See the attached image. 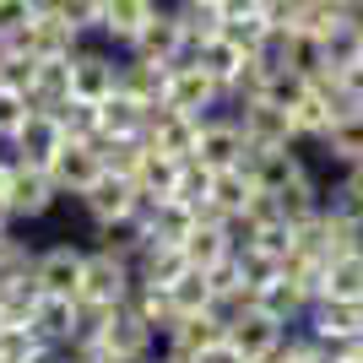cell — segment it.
I'll return each mask as SVG.
<instances>
[{
    "mask_svg": "<svg viewBox=\"0 0 363 363\" xmlns=\"http://www.w3.org/2000/svg\"><path fill=\"white\" fill-rule=\"evenodd\" d=\"M136 293V266L130 255H114L104 244H87V266H82V288H76V303L87 309H120Z\"/></svg>",
    "mask_w": 363,
    "mask_h": 363,
    "instance_id": "cell-1",
    "label": "cell"
},
{
    "mask_svg": "<svg viewBox=\"0 0 363 363\" xmlns=\"http://www.w3.org/2000/svg\"><path fill=\"white\" fill-rule=\"evenodd\" d=\"M114 92H120V49L87 38V44L71 55V98L104 104V98H114Z\"/></svg>",
    "mask_w": 363,
    "mask_h": 363,
    "instance_id": "cell-2",
    "label": "cell"
},
{
    "mask_svg": "<svg viewBox=\"0 0 363 363\" xmlns=\"http://www.w3.org/2000/svg\"><path fill=\"white\" fill-rule=\"evenodd\" d=\"M163 108H179V114H190V120H212V114H223V108H228V92L217 87L196 60H190V65H174V71H168Z\"/></svg>",
    "mask_w": 363,
    "mask_h": 363,
    "instance_id": "cell-3",
    "label": "cell"
},
{
    "mask_svg": "<svg viewBox=\"0 0 363 363\" xmlns=\"http://www.w3.org/2000/svg\"><path fill=\"white\" fill-rule=\"evenodd\" d=\"M92 342H98L104 352H114L120 363H147L152 352L163 347V342H157V336L141 325V315L130 309V303H120V309H104V315H98V336H92Z\"/></svg>",
    "mask_w": 363,
    "mask_h": 363,
    "instance_id": "cell-4",
    "label": "cell"
},
{
    "mask_svg": "<svg viewBox=\"0 0 363 363\" xmlns=\"http://www.w3.org/2000/svg\"><path fill=\"white\" fill-rule=\"evenodd\" d=\"M82 266H87V244L76 239H60V244H44L33 255V282L44 298H76L82 288Z\"/></svg>",
    "mask_w": 363,
    "mask_h": 363,
    "instance_id": "cell-5",
    "label": "cell"
},
{
    "mask_svg": "<svg viewBox=\"0 0 363 363\" xmlns=\"http://www.w3.org/2000/svg\"><path fill=\"white\" fill-rule=\"evenodd\" d=\"M82 320H87V303H76V298H33L28 309V331L38 336V347H60L71 352L76 347V336H82Z\"/></svg>",
    "mask_w": 363,
    "mask_h": 363,
    "instance_id": "cell-6",
    "label": "cell"
},
{
    "mask_svg": "<svg viewBox=\"0 0 363 363\" xmlns=\"http://www.w3.org/2000/svg\"><path fill=\"white\" fill-rule=\"evenodd\" d=\"M125 55H130V60H147V65H190L196 60V55L184 49V33H179L174 6H157V16L136 33V44L125 49Z\"/></svg>",
    "mask_w": 363,
    "mask_h": 363,
    "instance_id": "cell-7",
    "label": "cell"
},
{
    "mask_svg": "<svg viewBox=\"0 0 363 363\" xmlns=\"http://www.w3.org/2000/svg\"><path fill=\"white\" fill-rule=\"evenodd\" d=\"M190 163H201L206 174H228V168L244 163V130L233 125V114H212V120H201V136H196V152H190Z\"/></svg>",
    "mask_w": 363,
    "mask_h": 363,
    "instance_id": "cell-8",
    "label": "cell"
},
{
    "mask_svg": "<svg viewBox=\"0 0 363 363\" xmlns=\"http://www.w3.org/2000/svg\"><path fill=\"white\" fill-rule=\"evenodd\" d=\"M223 342L239 352L244 363H272L277 352H282V342H288V325H277V320L260 315V309H244V315L223 331Z\"/></svg>",
    "mask_w": 363,
    "mask_h": 363,
    "instance_id": "cell-9",
    "label": "cell"
},
{
    "mask_svg": "<svg viewBox=\"0 0 363 363\" xmlns=\"http://www.w3.org/2000/svg\"><path fill=\"white\" fill-rule=\"evenodd\" d=\"M60 147H65V130L55 125V114H49V108H33L28 120H22V130L6 141V152H11L16 168H49Z\"/></svg>",
    "mask_w": 363,
    "mask_h": 363,
    "instance_id": "cell-10",
    "label": "cell"
},
{
    "mask_svg": "<svg viewBox=\"0 0 363 363\" xmlns=\"http://www.w3.org/2000/svg\"><path fill=\"white\" fill-rule=\"evenodd\" d=\"M76 206H82V217H87L92 233H98V228H114V223H130L136 184H130V179H114V174H104V179H92L87 190L76 196Z\"/></svg>",
    "mask_w": 363,
    "mask_h": 363,
    "instance_id": "cell-11",
    "label": "cell"
},
{
    "mask_svg": "<svg viewBox=\"0 0 363 363\" xmlns=\"http://www.w3.org/2000/svg\"><path fill=\"white\" fill-rule=\"evenodd\" d=\"M60 190H55V179H49L44 168H16V179H11V196H6V212H11L16 228H28V223H44L55 206H60Z\"/></svg>",
    "mask_w": 363,
    "mask_h": 363,
    "instance_id": "cell-12",
    "label": "cell"
},
{
    "mask_svg": "<svg viewBox=\"0 0 363 363\" xmlns=\"http://www.w3.org/2000/svg\"><path fill=\"white\" fill-rule=\"evenodd\" d=\"M44 174L55 179V190H60L65 201H76L92 179H104V157H98V141H65Z\"/></svg>",
    "mask_w": 363,
    "mask_h": 363,
    "instance_id": "cell-13",
    "label": "cell"
},
{
    "mask_svg": "<svg viewBox=\"0 0 363 363\" xmlns=\"http://www.w3.org/2000/svg\"><path fill=\"white\" fill-rule=\"evenodd\" d=\"M233 125L244 130V157L250 152H272V147H293V130H288V114L272 104H228Z\"/></svg>",
    "mask_w": 363,
    "mask_h": 363,
    "instance_id": "cell-14",
    "label": "cell"
},
{
    "mask_svg": "<svg viewBox=\"0 0 363 363\" xmlns=\"http://www.w3.org/2000/svg\"><path fill=\"white\" fill-rule=\"evenodd\" d=\"M16 44L28 49L33 60H71V55H76L82 44H87V38H82V33H76L60 11H49V6H44V11H38V16L28 22V33H22Z\"/></svg>",
    "mask_w": 363,
    "mask_h": 363,
    "instance_id": "cell-15",
    "label": "cell"
},
{
    "mask_svg": "<svg viewBox=\"0 0 363 363\" xmlns=\"http://www.w3.org/2000/svg\"><path fill=\"white\" fill-rule=\"evenodd\" d=\"M152 16H157V0H104V22H98V44L108 49H130L136 44V33L147 28Z\"/></svg>",
    "mask_w": 363,
    "mask_h": 363,
    "instance_id": "cell-16",
    "label": "cell"
},
{
    "mask_svg": "<svg viewBox=\"0 0 363 363\" xmlns=\"http://www.w3.org/2000/svg\"><path fill=\"white\" fill-rule=\"evenodd\" d=\"M196 136H201V120H190V114H179V108H152L147 120V136H141V147L152 152H168V157H190L196 152Z\"/></svg>",
    "mask_w": 363,
    "mask_h": 363,
    "instance_id": "cell-17",
    "label": "cell"
},
{
    "mask_svg": "<svg viewBox=\"0 0 363 363\" xmlns=\"http://www.w3.org/2000/svg\"><path fill=\"white\" fill-rule=\"evenodd\" d=\"M130 266H136L141 288H174V282L190 272V260H184L179 244H157V239H141V250L130 255Z\"/></svg>",
    "mask_w": 363,
    "mask_h": 363,
    "instance_id": "cell-18",
    "label": "cell"
},
{
    "mask_svg": "<svg viewBox=\"0 0 363 363\" xmlns=\"http://www.w3.org/2000/svg\"><path fill=\"white\" fill-rule=\"evenodd\" d=\"M147 120H152L147 104L114 92V98L98 104V141H141V136H147Z\"/></svg>",
    "mask_w": 363,
    "mask_h": 363,
    "instance_id": "cell-19",
    "label": "cell"
},
{
    "mask_svg": "<svg viewBox=\"0 0 363 363\" xmlns=\"http://www.w3.org/2000/svg\"><path fill=\"white\" fill-rule=\"evenodd\" d=\"M309 303H315V298H309L298 282H288V277H272L266 288H255V309H260V315H272L277 325H288V331H298V325H303Z\"/></svg>",
    "mask_w": 363,
    "mask_h": 363,
    "instance_id": "cell-20",
    "label": "cell"
},
{
    "mask_svg": "<svg viewBox=\"0 0 363 363\" xmlns=\"http://www.w3.org/2000/svg\"><path fill=\"white\" fill-rule=\"evenodd\" d=\"M315 147H320L325 163H336V174H347L352 163H363V108H347V114H342Z\"/></svg>",
    "mask_w": 363,
    "mask_h": 363,
    "instance_id": "cell-21",
    "label": "cell"
},
{
    "mask_svg": "<svg viewBox=\"0 0 363 363\" xmlns=\"http://www.w3.org/2000/svg\"><path fill=\"white\" fill-rule=\"evenodd\" d=\"M272 201H277V212L298 228V223H309V217H320V206H325V179H320L315 168H303L298 179H288Z\"/></svg>",
    "mask_w": 363,
    "mask_h": 363,
    "instance_id": "cell-22",
    "label": "cell"
},
{
    "mask_svg": "<svg viewBox=\"0 0 363 363\" xmlns=\"http://www.w3.org/2000/svg\"><path fill=\"white\" fill-rule=\"evenodd\" d=\"M196 223H201L196 206H184V201L163 196V201H152V212H147V223H141V233H147V239H157V244H184L190 233H196Z\"/></svg>",
    "mask_w": 363,
    "mask_h": 363,
    "instance_id": "cell-23",
    "label": "cell"
},
{
    "mask_svg": "<svg viewBox=\"0 0 363 363\" xmlns=\"http://www.w3.org/2000/svg\"><path fill=\"white\" fill-rule=\"evenodd\" d=\"M320 298L363 303V250H352V255H331L325 266H320Z\"/></svg>",
    "mask_w": 363,
    "mask_h": 363,
    "instance_id": "cell-24",
    "label": "cell"
},
{
    "mask_svg": "<svg viewBox=\"0 0 363 363\" xmlns=\"http://www.w3.org/2000/svg\"><path fill=\"white\" fill-rule=\"evenodd\" d=\"M179 250H184V260H190L196 272H217L223 260H233V244H228V233H223V223H217V217H201L196 233H190Z\"/></svg>",
    "mask_w": 363,
    "mask_h": 363,
    "instance_id": "cell-25",
    "label": "cell"
},
{
    "mask_svg": "<svg viewBox=\"0 0 363 363\" xmlns=\"http://www.w3.org/2000/svg\"><path fill=\"white\" fill-rule=\"evenodd\" d=\"M168 6L179 16V33H184V49H190V55L223 33V6H212V0H168Z\"/></svg>",
    "mask_w": 363,
    "mask_h": 363,
    "instance_id": "cell-26",
    "label": "cell"
},
{
    "mask_svg": "<svg viewBox=\"0 0 363 363\" xmlns=\"http://www.w3.org/2000/svg\"><path fill=\"white\" fill-rule=\"evenodd\" d=\"M168 71H174V65H147V60L120 55V92L136 98V104H147V108H157L163 104V87H168Z\"/></svg>",
    "mask_w": 363,
    "mask_h": 363,
    "instance_id": "cell-27",
    "label": "cell"
},
{
    "mask_svg": "<svg viewBox=\"0 0 363 363\" xmlns=\"http://www.w3.org/2000/svg\"><path fill=\"white\" fill-rule=\"evenodd\" d=\"M255 179L244 168H228V174H212V196H206V217H239L250 201H255Z\"/></svg>",
    "mask_w": 363,
    "mask_h": 363,
    "instance_id": "cell-28",
    "label": "cell"
},
{
    "mask_svg": "<svg viewBox=\"0 0 363 363\" xmlns=\"http://www.w3.org/2000/svg\"><path fill=\"white\" fill-rule=\"evenodd\" d=\"M196 65H201L206 76H212V82H217L223 92H233V82H239V71L250 65V55H244V49L233 44V38H223V33H217L212 44H201V49H196Z\"/></svg>",
    "mask_w": 363,
    "mask_h": 363,
    "instance_id": "cell-29",
    "label": "cell"
},
{
    "mask_svg": "<svg viewBox=\"0 0 363 363\" xmlns=\"http://www.w3.org/2000/svg\"><path fill=\"white\" fill-rule=\"evenodd\" d=\"M223 342V320L206 309V315H184L174 331H168V342L163 347L168 352H179V358H196V352H206V347H217Z\"/></svg>",
    "mask_w": 363,
    "mask_h": 363,
    "instance_id": "cell-30",
    "label": "cell"
},
{
    "mask_svg": "<svg viewBox=\"0 0 363 363\" xmlns=\"http://www.w3.org/2000/svg\"><path fill=\"white\" fill-rule=\"evenodd\" d=\"M71 98V60H33L28 76V104L33 108H55Z\"/></svg>",
    "mask_w": 363,
    "mask_h": 363,
    "instance_id": "cell-31",
    "label": "cell"
},
{
    "mask_svg": "<svg viewBox=\"0 0 363 363\" xmlns=\"http://www.w3.org/2000/svg\"><path fill=\"white\" fill-rule=\"evenodd\" d=\"M184 163H190V157H168V152H152V147H147L130 184H136L141 196H157V201H163V196H174V184H179V168H184Z\"/></svg>",
    "mask_w": 363,
    "mask_h": 363,
    "instance_id": "cell-32",
    "label": "cell"
},
{
    "mask_svg": "<svg viewBox=\"0 0 363 363\" xmlns=\"http://www.w3.org/2000/svg\"><path fill=\"white\" fill-rule=\"evenodd\" d=\"M130 309L141 315V325H147L157 342H168V331L179 325V309H174L168 288H141V282H136V293H130Z\"/></svg>",
    "mask_w": 363,
    "mask_h": 363,
    "instance_id": "cell-33",
    "label": "cell"
},
{
    "mask_svg": "<svg viewBox=\"0 0 363 363\" xmlns=\"http://www.w3.org/2000/svg\"><path fill=\"white\" fill-rule=\"evenodd\" d=\"M49 114H55V125L65 130V141H98V104L65 98V104H55Z\"/></svg>",
    "mask_w": 363,
    "mask_h": 363,
    "instance_id": "cell-34",
    "label": "cell"
},
{
    "mask_svg": "<svg viewBox=\"0 0 363 363\" xmlns=\"http://www.w3.org/2000/svg\"><path fill=\"white\" fill-rule=\"evenodd\" d=\"M168 298H174V309H179V320H184V315H206V309H212V277L190 266V272H184L179 282L168 288Z\"/></svg>",
    "mask_w": 363,
    "mask_h": 363,
    "instance_id": "cell-35",
    "label": "cell"
},
{
    "mask_svg": "<svg viewBox=\"0 0 363 363\" xmlns=\"http://www.w3.org/2000/svg\"><path fill=\"white\" fill-rule=\"evenodd\" d=\"M141 141H98V157H104V174H114V179H136L141 168Z\"/></svg>",
    "mask_w": 363,
    "mask_h": 363,
    "instance_id": "cell-36",
    "label": "cell"
},
{
    "mask_svg": "<svg viewBox=\"0 0 363 363\" xmlns=\"http://www.w3.org/2000/svg\"><path fill=\"white\" fill-rule=\"evenodd\" d=\"M49 11H60L82 38H98V22H104V0H44Z\"/></svg>",
    "mask_w": 363,
    "mask_h": 363,
    "instance_id": "cell-37",
    "label": "cell"
},
{
    "mask_svg": "<svg viewBox=\"0 0 363 363\" xmlns=\"http://www.w3.org/2000/svg\"><path fill=\"white\" fill-rule=\"evenodd\" d=\"M206 196H212V174H206L201 163H184L179 184H174V201H184V206H196V212L206 217Z\"/></svg>",
    "mask_w": 363,
    "mask_h": 363,
    "instance_id": "cell-38",
    "label": "cell"
},
{
    "mask_svg": "<svg viewBox=\"0 0 363 363\" xmlns=\"http://www.w3.org/2000/svg\"><path fill=\"white\" fill-rule=\"evenodd\" d=\"M33 114V104H28V92L22 87H6L0 82V141H11L16 130H22V120Z\"/></svg>",
    "mask_w": 363,
    "mask_h": 363,
    "instance_id": "cell-39",
    "label": "cell"
},
{
    "mask_svg": "<svg viewBox=\"0 0 363 363\" xmlns=\"http://www.w3.org/2000/svg\"><path fill=\"white\" fill-rule=\"evenodd\" d=\"M38 11H44V0H0V38H22Z\"/></svg>",
    "mask_w": 363,
    "mask_h": 363,
    "instance_id": "cell-40",
    "label": "cell"
},
{
    "mask_svg": "<svg viewBox=\"0 0 363 363\" xmlns=\"http://www.w3.org/2000/svg\"><path fill=\"white\" fill-rule=\"evenodd\" d=\"M336 92H342L347 108H363V60H352V65L336 71Z\"/></svg>",
    "mask_w": 363,
    "mask_h": 363,
    "instance_id": "cell-41",
    "label": "cell"
},
{
    "mask_svg": "<svg viewBox=\"0 0 363 363\" xmlns=\"http://www.w3.org/2000/svg\"><path fill=\"white\" fill-rule=\"evenodd\" d=\"M190 363H244V358H239V352H233V347H228V342H217V347L196 352V358H190Z\"/></svg>",
    "mask_w": 363,
    "mask_h": 363,
    "instance_id": "cell-42",
    "label": "cell"
},
{
    "mask_svg": "<svg viewBox=\"0 0 363 363\" xmlns=\"http://www.w3.org/2000/svg\"><path fill=\"white\" fill-rule=\"evenodd\" d=\"M11 179H16V163H11V152L0 147V212H6V196H11Z\"/></svg>",
    "mask_w": 363,
    "mask_h": 363,
    "instance_id": "cell-43",
    "label": "cell"
},
{
    "mask_svg": "<svg viewBox=\"0 0 363 363\" xmlns=\"http://www.w3.org/2000/svg\"><path fill=\"white\" fill-rule=\"evenodd\" d=\"M342 184H347V190H352V201L363 206V163H352L347 174H342Z\"/></svg>",
    "mask_w": 363,
    "mask_h": 363,
    "instance_id": "cell-44",
    "label": "cell"
},
{
    "mask_svg": "<svg viewBox=\"0 0 363 363\" xmlns=\"http://www.w3.org/2000/svg\"><path fill=\"white\" fill-rule=\"evenodd\" d=\"M28 363H71V352H60V347H38Z\"/></svg>",
    "mask_w": 363,
    "mask_h": 363,
    "instance_id": "cell-45",
    "label": "cell"
},
{
    "mask_svg": "<svg viewBox=\"0 0 363 363\" xmlns=\"http://www.w3.org/2000/svg\"><path fill=\"white\" fill-rule=\"evenodd\" d=\"M352 44H358V60H363V16L352 22Z\"/></svg>",
    "mask_w": 363,
    "mask_h": 363,
    "instance_id": "cell-46",
    "label": "cell"
},
{
    "mask_svg": "<svg viewBox=\"0 0 363 363\" xmlns=\"http://www.w3.org/2000/svg\"><path fill=\"white\" fill-rule=\"evenodd\" d=\"M347 6H352V11H358V6H363V0H347Z\"/></svg>",
    "mask_w": 363,
    "mask_h": 363,
    "instance_id": "cell-47",
    "label": "cell"
},
{
    "mask_svg": "<svg viewBox=\"0 0 363 363\" xmlns=\"http://www.w3.org/2000/svg\"><path fill=\"white\" fill-rule=\"evenodd\" d=\"M212 6H228V0H212Z\"/></svg>",
    "mask_w": 363,
    "mask_h": 363,
    "instance_id": "cell-48",
    "label": "cell"
},
{
    "mask_svg": "<svg viewBox=\"0 0 363 363\" xmlns=\"http://www.w3.org/2000/svg\"><path fill=\"white\" fill-rule=\"evenodd\" d=\"M358 358H363V342H358Z\"/></svg>",
    "mask_w": 363,
    "mask_h": 363,
    "instance_id": "cell-49",
    "label": "cell"
},
{
    "mask_svg": "<svg viewBox=\"0 0 363 363\" xmlns=\"http://www.w3.org/2000/svg\"><path fill=\"white\" fill-rule=\"evenodd\" d=\"M347 363H363V358H347Z\"/></svg>",
    "mask_w": 363,
    "mask_h": 363,
    "instance_id": "cell-50",
    "label": "cell"
},
{
    "mask_svg": "<svg viewBox=\"0 0 363 363\" xmlns=\"http://www.w3.org/2000/svg\"><path fill=\"white\" fill-rule=\"evenodd\" d=\"M157 6H168V0H157Z\"/></svg>",
    "mask_w": 363,
    "mask_h": 363,
    "instance_id": "cell-51",
    "label": "cell"
},
{
    "mask_svg": "<svg viewBox=\"0 0 363 363\" xmlns=\"http://www.w3.org/2000/svg\"><path fill=\"white\" fill-rule=\"evenodd\" d=\"M358 16H363V6H358Z\"/></svg>",
    "mask_w": 363,
    "mask_h": 363,
    "instance_id": "cell-52",
    "label": "cell"
},
{
    "mask_svg": "<svg viewBox=\"0 0 363 363\" xmlns=\"http://www.w3.org/2000/svg\"><path fill=\"white\" fill-rule=\"evenodd\" d=\"M0 147H6V141H0Z\"/></svg>",
    "mask_w": 363,
    "mask_h": 363,
    "instance_id": "cell-53",
    "label": "cell"
},
{
    "mask_svg": "<svg viewBox=\"0 0 363 363\" xmlns=\"http://www.w3.org/2000/svg\"><path fill=\"white\" fill-rule=\"evenodd\" d=\"M147 363H152V358H147Z\"/></svg>",
    "mask_w": 363,
    "mask_h": 363,
    "instance_id": "cell-54",
    "label": "cell"
}]
</instances>
